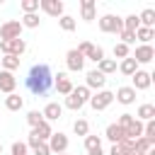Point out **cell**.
<instances>
[{
    "mask_svg": "<svg viewBox=\"0 0 155 155\" xmlns=\"http://www.w3.org/2000/svg\"><path fill=\"white\" fill-rule=\"evenodd\" d=\"M24 87L34 97H46L53 87V70L48 63H34L24 78Z\"/></svg>",
    "mask_w": 155,
    "mask_h": 155,
    "instance_id": "cell-1",
    "label": "cell"
},
{
    "mask_svg": "<svg viewBox=\"0 0 155 155\" xmlns=\"http://www.w3.org/2000/svg\"><path fill=\"white\" fill-rule=\"evenodd\" d=\"M90 97H92V92L85 87V85H80V87H73V92L65 97V107L68 109H73V111H80L87 102H90Z\"/></svg>",
    "mask_w": 155,
    "mask_h": 155,
    "instance_id": "cell-2",
    "label": "cell"
},
{
    "mask_svg": "<svg viewBox=\"0 0 155 155\" xmlns=\"http://www.w3.org/2000/svg\"><path fill=\"white\" fill-rule=\"evenodd\" d=\"M22 24L19 19H7L0 24V41H10V39H22Z\"/></svg>",
    "mask_w": 155,
    "mask_h": 155,
    "instance_id": "cell-3",
    "label": "cell"
},
{
    "mask_svg": "<svg viewBox=\"0 0 155 155\" xmlns=\"http://www.w3.org/2000/svg\"><path fill=\"white\" fill-rule=\"evenodd\" d=\"M99 29L104 34H119L124 29V22H121L119 15H102L99 17Z\"/></svg>",
    "mask_w": 155,
    "mask_h": 155,
    "instance_id": "cell-4",
    "label": "cell"
},
{
    "mask_svg": "<svg viewBox=\"0 0 155 155\" xmlns=\"http://www.w3.org/2000/svg\"><path fill=\"white\" fill-rule=\"evenodd\" d=\"M111 102H114V92H109V90H99V92H94L90 97V107L94 111H104Z\"/></svg>",
    "mask_w": 155,
    "mask_h": 155,
    "instance_id": "cell-5",
    "label": "cell"
},
{
    "mask_svg": "<svg viewBox=\"0 0 155 155\" xmlns=\"http://www.w3.org/2000/svg\"><path fill=\"white\" fill-rule=\"evenodd\" d=\"M0 51L5 56H22L27 51V41L24 39H10V41H0Z\"/></svg>",
    "mask_w": 155,
    "mask_h": 155,
    "instance_id": "cell-6",
    "label": "cell"
},
{
    "mask_svg": "<svg viewBox=\"0 0 155 155\" xmlns=\"http://www.w3.org/2000/svg\"><path fill=\"white\" fill-rule=\"evenodd\" d=\"M46 143H48V150H51L53 155H61V153L68 150V136L61 133V131H58V133H51V138H48Z\"/></svg>",
    "mask_w": 155,
    "mask_h": 155,
    "instance_id": "cell-7",
    "label": "cell"
},
{
    "mask_svg": "<svg viewBox=\"0 0 155 155\" xmlns=\"http://www.w3.org/2000/svg\"><path fill=\"white\" fill-rule=\"evenodd\" d=\"M153 58H155V48H153L150 44H140V46H136L133 61H136L138 65H145V63H150Z\"/></svg>",
    "mask_w": 155,
    "mask_h": 155,
    "instance_id": "cell-8",
    "label": "cell"
},
{
    "mask_svg": "<svg viewBox=\"0 0 155 155\" xmlns=\"http://www.w3.org/2000/svg\"><path fill=\"white\" fill-rule=\"evenodd\" d=\"M104 85H107V78H104L97 68L85 75V87H87V90H97V92H99V90H104Z\"/></svg>",
    "mask_w": 155,
    "mask_h": 155,
    "instance_id": "cell-9",
    "label": "cell"
},
{
    "mask_svg": "<svg viewBox=\"0 0 155 155\" xmlns=\"http://www.w3.org/2000/svg\"><path fill=\"white\" fill-rule=\"evenodd\" d=\"M131 80H133V85H131V87L138 92V90H148V87H150V82H153V75H150L148 70H140V68H138V70L131 75Z\"/></svg>",
    "mask_w": 155,
    "mask_h": 155,
    "instance_id": "cell-10",
    "label": "cell"
},
{
    "mask_svg": "<svg viewBox=\"0 0 155 155\" xmlns=\"http://www.w3.org/2000/svg\"><path fill=\"white\" fill-rule=\"evenodd\" d=\"M53 87H56V92H58V94L68 97V94L73 92V80H70L65 73H58V75H53Z\"/></svg>",
    "mask_w": 155,
    "mask_h": 155,
    "instance_id": "cell-11",
    "label": "cell"
},
{
    "mask_svg": "<svg viewBox=\"0 0 155 155\" xmlns=\"http://www.w3.org/2000/svg\"><path fill=\"white\" fill-rule=\"evenodd\" d=\"M114 99H116L119 104L128 107V104H133V102H136V90H133L131 85H124V87H119V90L114 92Z\"/></svg>",
    "mask_w": 155,
    "mask_h": 155,
    "instance_id": "cell-12",
    "label": "cell"
},
{
    "mask_svg": "<svg viewBox=\"0 0 155 155\" xmlns=\"http://www.w3.org/2000/svg\"><path fill=\"white\" fill-rule=\"evenodd\" d=\"M39 7L48 17H63V2L61 0H39Z\"/></svg>",
    "mask_w": 155,
    "mask_h": 155,
    "instance_id": "cell-13",
    "label": "cell"
},
{
    "mask_svg": "<svg viewBox=\"0 0 155 155\" xmlns=\"http://www.w3.org/2000/svg\"><path fill=\"white\" fill-rule=\"evenodd\" d=\"M65 65H68V70H73V73H80L82 68H85V58L75 51V48H70L68 53H65Z\"/></svg>",
    "mask_w": 155,
    "mask_h": 155,
    "instance_id": "cell-14",
    "label": "cell"
},
{
    "mask_svg": "<svg viewBox=\"0 0 155 155\" xmlns=\"http://www.w3.org/2000/svg\"><path fill=\"white\" fill-rule=\"evenodd\" d=\"M133 153H136V140H131V138H126L121 143H114L109 148V155H133Z\"/></svg>",
    "mask_w": 155,
    "mask_h": 155,
    "instance_id": "cell-15",
    "label": "cell"
},
{
    "mask_svg": "<svg viewBox=\"0 0 155 155\" xmlns=\"http://www.w3.org/2000/svg\"><path fill=\"white\" fill-rule=\"evenodd\" d=\"M15 87H17V78H15V73L0 70V92L12 94V92H15Z\"/></svg>",
    "mask_w": 155,
    "mask_h": 155,
    "instance_id": "cell-16",
    "label": "cell"
},
{
    "mask_svg": "<svg viewBox=\"0 0 155 155\" xmlns=\"http://www.w3.org/2000/svg\"><path fill=\"white\" fill-rule=\"evenodd\" d=\"M61 114H63V107H61L58 102H48V104L44 107V111H41L44 121H56V119H61Z\"/></svg>",
    "mask_w": 155,
    "mask_h": 155,
    "instance_id": "cell-17",
    "label": "cell"
},
{
    "mask_svg": "<svg viewBox=\"0 0 155 155\" xmlns=\"http://www.w3.org/2000/svg\"><path fill=\"white\" fill-rule=\"evenodd\" d=\"M104 138H107V140H111V145H114V143L126 140V133H124V128H121V126L109 124V126H107V131H104Z\"/></svg>",
    "mask_w": 155,
    "mask_h": 155,
    "instance_id": "cell-18",
    "label": "cell"
},
{
    "mask_svg": "<svg viewBox=\"0 0 155 155\" xmlns=\"http://www.w3.org/2000/svg\"><path fill=\"white\" fill-rule=\"evenodd\" d=\"M51 133H53V131H51V124H48V121H41V124L36 126V128H31V133H29V136H34L36 140L46 143V140L51 138Z\"/></svg>",
    "mask_w": 155,
    "mask_h": 155,
    "instance_id": "cell-19",
    "label": "cell"
},
{
    "mask_svg": "<svg viewBox=\"0 0 155 155\" xmlns=\"http://www.w3.org/2000/svg\"><path fill=\"white\" fill-rule=\"evenodd\" d=\"M80 12H82V19H85V22H92V19L97 17L94 0H80Z\"/></svg>",
    "mask_w": 155,
    "mask_h": 155,
    "instance_id": "cell-20",
    "label": "cell"
},
{
    "mask_svg": "<svg viewBox=\"0 0 155 155\" xmlns=\"http://www.w3.org/2000/svg\"><path fill=\"white\" fill-rule=\"evenodd\" d=\"M124 133H126V138H131V140H136V138H140L143 136V121H138V119H133L126 128H124Z\"/></svg>",
    "mask_w": 155,
    "mask_h": 155,
    "instance_id": "cell-21",
    "label": "cell"
},
{
    "mask_svg": "<svg viewBox=\"0 0 155 155\" xmlns=\"http://www.w3.org/2000/svg\"><path fill=\"white\" fill-rule=\"evenodd\" d=\"M27 148H31V150H34V155H51L48 143H41V140H36L34 136H29V138H27Z\"/></svg>",
    "mask_w": 155,
    "mask_h": 155,
    "instance_id": "cell-22",
    "label": "cell"
},
{
    "mask_svg": "<svg viewBox=\"0 0 155 155\" xmlns=\"http://www.w3.org/2000/svg\"><path fill=\"white\" fill-rule=\"evenodd\" d=\"M138 22H140V27L155 29V10H153V7H145V10L138 15Z\"/></svg>",
    "mask_w": 155,
    "mask_h": 155,
    "instance_id": "cell-23",
    "label": "cell"
},
{
    "mask_svg": "<svg viewBox=\"0 0 155 155\" xmlns=\"http://www.w3.org/2000/svg\"><path fill=\"white\" fill-rule=\"evenodd\" d=\"M136 119L138 121H150V119H155V104H140L138 107V111H136Z\"/></svg>",
    "mask_w": 155,
    "mask_h": 155,
    "instance_id": "cell-24",
    "label": "cell"
},
{
    "mask_svg": "<svg viewBox=\"0 0 155 155\" xmlns=\"http://www.w3.org/2000/svg\"><path fill=\"white\" fill-rule=\"evenodd\" d=\"M22 107H24V99H22L17 92H12V94L5 97V109H10V111H19Z\"/></svg>",
    "mask_w": 155,
    "mask_h": 155,
    "instance_id": "cell-25",
    "label": "cell"
},
{
    "mask_svg": "<svg viewBox=\"0 0 155 155\" xmlns=\"http://www.w3.org/2000/svg\"><path fill=\"white\" fill-rule=\"evenodd\" d=\"M17 68H19V58H17V56H2V58H0V70L15 73Z\"/></svg>",
    "mask_w": 155,
    "mask_h": 155,
    "instance_id": "cell-26",
    "label": "cell"
},
{
    "mask_svg": "<svg viewBox=\"0 0 155 155\" xmlns=\"http://www.w3.org/2000/svg\"><path fill=\"white\" fill-rule=\"evenodd\" d=\"M97 70L107 78V75H111V73H116V61L114 58H102L99 63H97Z\"/></svg>",
    "mask_w": 155,
    "mask_h": 155,
    "instance_id": "cell-27",
    "label": "cell"
},
{
    "mask_svg": "<svg viewBox=\"0 0 155 155\" xmlns=\"http://www.w3.org/2000/svg\"><path fill=\"white\" fill-rule=\"evenodd\" d=\"M119 70H121L124 75H128V78H131V75L138 70V63L133 61V56H128V58H124V61L119 63Z\"/></svg>",
    "mask_w": 155,
    "mask_h": 155,
    "instance_id": "cell-28",
    "label": "cell"
},
{
    "mask_svg": "<svg viewBox=\"0 0 155 155\" xmlns=\"http://www.w3.org/2000/svg\"><path fill=\"white\" fill-rule=\"evenodd\" d=\"M155 36V29H148V27H138L136 29V39L140 44H150V39Z\"/></svg>",
    "mask_w": 155,
    "mask_h": 155,
    "instance_id": "cell-29",
    "label": "cell"
},
{
    "mask_svg": "<svg viewBox=\"0 0 155 155\" xmlns=\"http://www.w3.org/2000/svg\"><path fill=\"white\" fill-rule=\"evenodd\" d=\"M19 24L27 27V29H36V27L41 24V19H39V15H24V17L19 19Z\"/></svg>",
    "mask_w": 155,
    "mask_h": 155,
    "instance_id": "cell-30",
    "label": "cell"
},
{
    "mask_svg": "<svg viewBox=\"0 0 155 155\" xmlns=\"http://www.w3.org/2000/svg\"><path fill=\"white\" fill-rule=\"evenodd\" d=\"M58 24H61V29H63V31H73V29L78 27L75 17H70V15H63V17H58Z\"/></svg>",
    "mask_w": 155,
    "mask_h": 155,
    "instance_id": "cell-31",
    "label": "cell"
},
{
    "mask_svg": "<svg viewBox=\"0 0 155 155\" xmlns=\"http://www.w3.org/2000/svg\"><path fill=\"white\" fill-rule=\"evenodd\" d=\"M121 22H124V29H126V31H133V34H136V29L140 27V22H138V15H128V17H124Z\"/></svg>",
    "mask_w": 155,
    "mask_h": 155,
    "instance_id": "cell-32",
    "label": "cell"
},
{
    "mask_svg": "<svg viewBox=\"0 0 155 155\" xmlns=\"http://www.w3.org/2000/svg\"><path fill=\"white\" fill-rule=\"evenodd\" d=\"M73 131H75V136H90V124L85 121V119H78L75 124H73Z\"/></svg>",
    "mask_w": 155,
    "mask_h": 155,
    "instance_id": "cell-33",
    "label": "cell"
},
{
    "mask_svg": "<svg viewBox=\"0 0 155 155\" xmlns=\"http://www.w3.org/2000/svg\"><path fill=\"white\" fill-rule=\"evenodd\" d=\"M153 145H155V143H153V140H148V138H143V136H140V138H136V153H140V155H145Z\"/></svg>",
    "mask_w": 155,
    "mask_h": 155,
    "instance_id": "cell-34",
    "label": "cell"
},
{
    "mask_svg": "<svg viewBox=\"0 0 155 155\" xmlns=\"http://www.w3.org/2000/svg\"><path fill=\"white\" fill-rule=\"evenodd\" d=\"M128 56H131V48H128L126 44H121V41L114 44V58H121V61H124V58H128Z\"/></svg>",
    "mask_w": 155,
    "mask_h": 155,
    "instance_id": "cell-35",
    "label": "cell"
},
{
    "mask_svg": "<svg viewBox=\"0 0 155 155\" xmlns=\"http://www.w3.org/2000/svg\"><path fill=\"white\" fill-rule=\"evenodd\" d=\"M97 148H102V138L99 136H85V150L90 153V150H97Z\"/></svg>",
    "mask_w": 155,
    "mask_h": 155,
    "instance_id": "cell-36",
    "label": "cell"
},
{
    "mask_svg": "<svg viewBox=\"0 0 155 155\" xmlns=\"http://www.w3.org/2000/svg\"><path fill=\"white\" fill-rule=\"evenodd\" d=\"M19 5L24 10V15H36V10H39V0H22Z\"/></svg>",
    "mask_w": 155,
    "mask_h": 155,
    "instance_id": "cell-37",
    "label": "cell"
},
{
    "mask_svg": "<svg viewBox=\"0 0 155 155\" xmlns=\"http://www.w3.org/2000/svg\"><path fill=\"white\" fill-rule=\"evenodd\" d=\"M10 155H29V148H27V143H22V140H15V143H12V148H10Z\"/></svg>",
    "mask_w": 155,
    "mask_h": 155,
    "instance_id": "cell-38",
    "label": "cell"
},
{
    "mask_svg": "<svg viewBox=\"0 0 155 155\" xmlns=\"http://www.w3.org/2000/svg\"><path fill=\"white\" fill-rule=\"evenodd\" d=\"M41 121H44V116H41V111H36V109H34V111H29V114H27V124H29L31 128H36V126H39Z\"/></svg>",
    "mask_w": 155,
    "mask_h": 155,
    "instance_id": "cell-39",
    "label": "cell"
},
{
    "mask_svg": "<svg viewBox=\"0 0 155 155\" xmlns=\"http://www.w3.org/2000/svg\"><path fill=\"white\" fill-rule=\"evenodd\" d=\"M119 39H121V44H126V46L136 44V34H133V31H126V29L119 31Z\"/></svg>",
    "mask_w": 155,
    "mask_h": 155,
    "instance_id": "cell-40",
    "label": "cell"
},
{
    "mask_svg": "<svg viewBox=\"0 0 155 155\" xmlns=\"http://www.w3.org/2000/svg\"><path fill=\"white\" fill-rule=\"evenodd\" d=\"M92 48H94V44H90V41H80V46H78L75 51H78V53L87 61V56H90V51H92Z\"/></svg>",
    "mask_w": 155,
    "mask_h": 155,
    "instance_id": "cell-41",
    "label": "cell"
},
{
    "mask_svg": "<svg viewBox=\"0 0 155 155\" xmlns=\"http://www.w3.org/2000/svg\"><path fill=\"white\" fill-rule=\"evenodd\" d=\"M87 58H90L92 63H99V61L104 58V48H102V46H94V48L90 51V56H87Z\"/></svg>",
    "mask_w": 155,
    "mask_h": 155,
    "instance_id": "cell-42",
    "label": "cell"
},
{
    "mask_svg": "<svg viewBox=\"0 0 155 155\" xmlns=\"http://www.w3.org/2000/svg\"><path fill=\"white\" fill-rule=\"evenodd\" d=\"M133 119H136L133 114H121V116H119V121H116V126H121V128H126V126H128V124H131Z\"/></svg>",
    "mask_w": 155,
    "mask_h": 155,
    "instance_id": "cell-43",
    "label": "cell"
},
{
    "mask_svg": "<svg viewBox=\"0 0 155 155\" xmlns=\"http://www.w3.org/2000/svg\"><path fill=\"white\" fill-rule=\"evenodd\" d=\"M90 155H107V153H104L102 148H97V150H90Z\"/></svg>",
    "mask_w": 155,
    "mask_h": 155,
    "instance_id": "cell-44",
    "label": "cell"
},
{
    "mask_svg": "<svg viewBox=\"0 0 155 155\" xmlns=\"http://www.w3.org/2000/svg\"><path fill=\"white\" fill-rule=\"evenodd\" d=\"M0 155H2V143H0Z\"/></svg>",
    "mask_w": 155,
    "mask_h": 155,
    "instance_id": "cell-45",
    "label": "cell"
},
{
    "mask_svg": "<svg viewBox=\"0 0 155 155\" xmlns=\"http://www.w3.org/2000/svg\"><path fill=\"white\" fill-rule=\"evenodd\" d=\"M133 155H140V153H133Z\"/></svg>",
    "mask_w": 155,
    "mask_h": 155,
    "instance_id": "cell-46",
    "label": "cell"
},
{
    "mask_svg": "<svg viewBox=\"0 0 155 155\" xmlns=\"http://www.w3.org/2000/svg\"><path fill=\"white\" fill-rule=\"evenodd\" d=\"M61 155H65V153H61Z\"/></svg>",
    "mask_w": 155,
    "mask_h": 155,
    "instance_id": "cell-47",
    "label": "cell"
}]
</instances>
